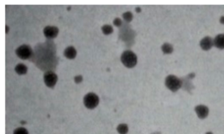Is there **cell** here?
I'll list each match as a JSON object with an SVG mask.
<instances>
[{
  "instance_id": "obj_1",
  "label": "cell",
  "mask_w": 224,
  "mask_h": 134,
  "mask_svg": "<svg viewBox=\"0 0 224 134\" xmlns=\"http://www.w3.org/2000/svg\"><path fill=\"white\" fill-rule=\"evenodd\" d=\"M121 61L127 68H133L136 65L137 58L136 55L132 51L126 50L122 53L121 55Z\"/></svg>"
},
{
  "instance_id": "obj_2",
  "label": "cell",
  "mask_w": 224,
  "mask_h": 134,
  "mask_svg": "<svg viewBox=\"0 0 224 134\" xmlns=\"http://www.w3.org/2000/svg\"><path fill=\"white\" fill-rule=\"evenodd\" d=\"M165 85L170 91H177L182 86L181 80L174 75H169L165 80Z\"/></svg>"
},
{
  "instance_id": "obj_3",
  "label": "cell",
  "mask_w": 224,
  "mask_h": 134,
  "mask_svg": "<svg viewBox=\"0 0 224 134\" xmlns=\"http://www.w3.org/2000/svg\"><path fill=\"white\" fill-rule=\"evenodd\" d=\"M99 99L95 93H89L84 97V104L89 109L95 108L99 105Z\"/></svg>"
},
{
  "instance_id": "obj_4",
  "label": "cell",
  "mask_w": 224,
  "mask_h": 134,
  "mask_svg": "<svg viewBox=\"0 0 224 134\" xmlns=\"http://www.w3.org/2000/svg\"><path fill=\"white\" fill-rule=\"evenodd\" d=\"M16 54L21 59H29L32 55V48L28 45H22L16 50Z\"/></svg>"
},
{
  "instance_id": "obj_5",
  "label": "cell",
  "mask_w": 224,
  "mask_h": 134,
  "mask_svg": "<svg viewBox=\"0 0 224 134\" xmlns=\"http://www.w3.org/2000/svg\"><path fill=\"white\" fill-rule=\"evenodd\" d=\"M57 75L53 71H47L43 75L44 82L49 88H53L57 82Z\"/></svg>"
},
{
  "instance_id": "obj_6",
  "label": "cell",
  "mask_w": 224,
  "mask_h": 134,
  "mask_svg": "<svg viewBox=\"0 0 224 134\" xmlns=\"http://www.w3.org/2000/svg\"><path fill=\"white\" fill-rule=\"evenodd\" d=\"M59 33L58 28L56 26H48L44 28L43 34L47 38L52 39L55 38Z\"/></svg>"
},
{
  "instance_id": "obj_7",
  "label": "cell",
  "mask_w": 224,
  "mask_h": 134,
  "mask_svg": "<svg viewBox=\"0 0 224 134\" xmlns=\"http://www.w3.org/2000/svg\"><path fill=\"white\" fill-rule=\"evenodd\" d=\"M195 112H196L197 115L199 119H205L208 116L209 114V109L205 105H198L195 108Z\"/></svg>"
},
{
  "instance_id": "obj_8",
  "label": "cell",
  "mask_w": 224,
  "mask_h": 134,
  "mask_svg": "<svg viewBox=\"0 0 224 134\" xmlns=\"http://www.w3.org/2000/svg\"><path fill=\"white\" fill-rule=\"evenodd\" d=\"M200 45H201V48L203 50L208 51V50H210L212 47L213 46V45H214L213 40L210 37H209V36H206V37L204 38L203 39L201 40V41L200 42Z\"/></svg>"
},
{
  "instance_id": "obj_9",
  "label": "cell",
  "mask_w": 224,
  "mask_h": 134,
  "mask_svg": "<svg viewBox=\"0 0 224 134\" xmlns=\"http://www.w3.org/2000/svg\"><path fill=\"white\" fill-rule=\"evenodd\" d=\"M214 46L217 48L223 50L224 49V34H219L214 40Z\"/></svg>"
},
{
  "instance_id": "obj_10",
  "label": "cell",
  "mask_w": 224,
  "mask_h": 134,
  "mask_svg": "<svg viewBox=\"0 0 224 134\" xmlns=\"http://www.w3.org/2000/svg\"><path fill=\"white\" fill-rule=\"evenodd\" d=\"M64 55L68 59H73L76 56V50L72 46H69L65 49L64 51Z\"/></svg>"
},
{
  "instance_id": "obj_11",
  "label": "cell",
  "mask_w": 224,
  "mask_h": 134,
  "mask_svg": "<svg viewBox=\"0 0 224 134\" xmlns=\"http://www.w3.org/2000/svg\"><path fill=\"white\" fill-rule=\"evenodd\" d=\"M15 70L18 74L23 75V74H26V72L28 71V68L25 64L20 63V64H18L15 67Z\"/></svg>"
},
{
  "instance_id": "obj_12",
  "label": "cell",
  "mask_w": 224,
  "mask_h": 134,
  "mask_svg": "<svg viewBox=\"0 0 224 134\" xmlns=\"http://www.w3.org/2000/svg\"><path fill=\"white\" fill-rule=\"evenodd\" d=\"M162 51L164 54H170L172 53L174 51V48L172 45L166 43L162 45Z\"/></svg>"
},
{
  "instance_id": "obj_13",
  "label": "cell",
  "mask_w": 224,
  "mask_h": 134,
  "mask_svg": "<svg viewBox=\"0 0 224 134\" xmlns=\"http://www.w3.org/2000/svg\"><path fill=\"white\" fill-rule=\"evenodd\" d=\"M116 130L120 134H127L129 130V128L127 124H120L117 126Z\"/></svg>"
},
{
  "instance_id": "obj_14",
  "label": "cell",
  "mask_w": 224,
  "mask_h": 134,
  "mask_svg": "<svg viewBox=\"0 0 224 134\" xmlns=\"http://www.w3.org/2000/svg\"><path fill=\"white\" fill-rule=\"evenodd\" d=\"M101 30L103 31V34L105 35H109L112 33L113 28L112 26L109 25V24H105L101 28Z\"/></svg>"
},
{
  "instance_id": "obj_15",
  "label": "cell",
  "mask_w": 224,
  "mask_h": 134,
  "mask_svg": "<svg viewBox=\"0 0 224 134\" xmlns=\"http://www.w3.org/2000/svg\"><path fill=\"white\" fill-rule=\"evenodd\" d=\"M122 17H123V19L125 20L126 22H130L132 21L133 19V15L131 13V12H126L123 15H122Z\"/></svg>"
},
{
  "instance_id": "obj_16",
  "label": "cell",
  "mask_w": 224,
  "mask_h": 134,
  "mask_svg": "<svg viewBox=\"0 0 224 134\" xmlns=\"http://www.w3.org/2000/svg\"><path fill=\"white\" fill-rule=\"evenodd\" d=\"M13 134H29V133H28V132L26 128L20 127L15 129L14 130Z\"/></svg>"
},
{
  "instance_id": "obj_17",
  "label": "cell",
  "mask_w": 224,
  "mask_h": 134,
  "mask_svg": "<svg viewBox=\"0 0 224 134\" xmlns=\"http://www.w3.org/2000/svg\"><path fill=\"white\" fill-rule=\"evenodd\" d=\"M113 23L116 26L119 27L122 25V21L119 18H116L115 20H114Z\"/></svg>"
},
{
  "instance_id": "obj_18",
  "label": "cell",
  "mask_w": 224,
  "mask_h": 134,
  "mask_svg": "<svg viewBox=\"0 0 224 134\" xmlns=\"http://www.w3.org/2000/svg\"><path fill=\"white\" fill-rule=\"evenodd\" d=\"M82 80H83V78L81 76H77L74 78V81L76 84L80 83L81 81H82Z\"/></svg>"
},
{
  "instance_id": "obj_19",
  "label": "cell",
  "mask_w": 224,
  "mask_h": 134,
  "mask_svg": "<svg viewBox=\"0 0 224 134\" xmlns=\"http://www.w3.org/2000/svg\"><path fill=\"white\" fill-rule=\"evenodd\" d=\"M220 21V22L222 24H224V16H223V17H222L220 18V21Z\"/></svg>"
},
{
  "instance_id": "obj_20",
  "label": "cell",
  "mask_w": 224,
  "mask_h": 134,
  "mask_svg": "<svg viewBox=\"0 0 224 134\" xmlns=\"http://www.w3.org/2000/svg\"><path fill=\"white\" fill-rule=\"evenodd\" d=\"M205 134H213V133L211 132H206Z\"/></svg>"
},
{
  "instance_id": "obj_21",
  "label": "cell",
  "mask_w": 224,
  "mask_h": 134,
  "mask_svg": "<svg viewBox=\"0 0 224 134\" xmlns=\"http://www.w3.org/2000/svg\"><path fill=\"white\" fill-rule=\"evenodd\" d=\"M6 28H7V30H6V33H7V32H8V30H9V28H8V26H6Z\"/></svg>"
},
{
  "instance_id": "obj_22",
  "label": "cell",
  "mask_w": 224,
  "mask_h": 134,
  "mask_svg": "<svg viewBox=\"0 0 224 134\" xmlns=\"http://www.w3.org/2000/svg\"><path fill=\"white\" fill-rule=\"evenodd\" d=\"M136 11H137V12L140 11V8H137V9H136Z\"/></svg>"
}]
</instances>
